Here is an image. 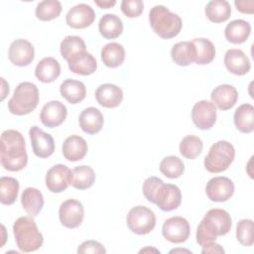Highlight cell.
Returning a JSON list of instances; mask_svg holds the SVG:
<instances>
[{
  "mask_svg": "<svg viewBox=\"0 0 254 254\" xmlns=\"http://www.w3.org/2000/svg\"><path fill=\"white\" fill-rule=\"evenodd\" d=\"M0 162L9 172H19L28 163L26 144L23 135L14 129L5 130L1 135Z\"/></svg>",
  "mask_w": 254,
  "mask_h": 254,
  "instance_id": "6da1fadb",
  "label": "cell"
},
{
  "mask_svg": "<svg viewBox=\"0 0 254 254\" xmlns=\"http://www.w3.org/2000/svg\"><path fill=\"white\" fill-rule=\"evenodd\" d=\"M191 119L198 129L208 130L216 121V107L208 100L197 101L192 107Z\"/></svg>",
  "mask_w": 254,
  "mask_h": 254,
  "instance_id": "4fadbf2b",
  "label": "cell"
},
{
  "mask_svg": "<svg viewBox=\"0 0 254 254\" xmlns=\"http://www.w3.org/2000/svg\"><path fill=\"white\" fill-rule=\"evenodd\" d=\"M78 123L83 132L88 135H94L102 129L104 118L99 109L87 107L81 111L78 117Z\"/></svg>",
  "mask_w": 254,
  "mask_h": 254,
  "instance_id": "44dd1931",
  "label": "cell"
},
{
  "mask_svg": "<svg viewBox=\"0 0 254 254\" xmlns=\"http://www.w3.org/2000/svg\"><path fill=\"white\" fill-rule=\"evenodd\" d=\"M125 60V50L118 43H108L101 49V61L111 68H115L123 64Z\"/></svg>",
  "mask_w": 254,
  "mask_h": 254,
  "instance_id": "d6a6232c",
  "label": "cell"
},
{
  "mask_svg": "<svg viewBox=\"0 0 254 254\" xmlns=\"http://www.w3.org/2000/svg\"><path fill=\"white\" fill-rule=\"evenodd\" d=\"M190 232L189 221L182 216H173L165 220L162 233L172 243H183L188 240Z\"/></svg>",
  "mask_w": 254,
  "mask_h": 254,
  "instance_id": "30bf717a",
  "label": "cell"
},
{
  "mask_svg": "<svg viewBox=\"0 0 254 254\" xmlns=\"http://www.w3.org/2000/svg\"><path fill=\"white\" fill-rule=\"evenodd\" d=\"M40 99L39 89L36 84L24 81L18 84L8 101V109L14 115H26L38 106Z\"/></svg>",
  "mask_w": 254,
  "mask_h": 254,
  "instance_id": "8992f818",
  "label": "cell"
},
{
  "mask_svg": "<svg viewBox=\"0 0 254 254\" xmlns=\"http://www.w3.org/2000/svg\"><path fill=\"white\" fill-rule=\"evenodd\" d=\"M71 184V171L63 164L53 166L46 175V186L54 193H59L67 189Z\"/></svg>",
  "mask_w": 254,
  "mask_h": 254,
  "instance_id": "8fae6325",
  "label": "cell"
},
{
  "mask_svg": "<svg viewBox=\"0 0 254 254\" xmlns=\"http://www.w3.org/2000/svg\"><path fill=\"white\" fill-rule=\"evenodd\" d=\"M149 22L153 31L162 39L175 38L183 26L181 17L163 5H156L151 8Z\"/></svg>",
  "mask_w": 254,
  "mask_h": 254,
  "instance_id": "277c9868",
  "label": "cell"
},
{
  "mask_svg": "<svg viewBox=\"0 0 254 254\" xmlns=\"http://www.w3.org/2000/svg\"><path fill=\"white\" fill-rule=\"evenodd\" d=\"M171 57L175 64L187 66L194 62V47L191 42H179L171 50Z\"/></svg>",
  "mask_w": 254,
  "mask_h": 254,
  "instance_id": "1f68e13d",
  "label": "cell"
},
{
  "mask_svg": "<svg viewBox=\"0 0 254 254\" xmlns=\"http://www.w3.org/2000/svg\"><path fill=\"white\" fill-rule=\"evenodd\" d=\"M62 4L57 0H44L40 2L35 10L36 17L41 21H51L62 13Z\"/></svg>",
  "mask_w": 254,
  "mask_h": 254,
  "instance_id": "8d00e7d4",
  "label": "cell"
},
{
  "mask_svg": "<svg viewBox=\"0 0 254 254\" xmlns=\"http://www.w3.org/2000/svg\"><path fill=\"white\" fill-rule=\"evenodd\" d=\"M161 173L169 179H177L185 172L183 161L176 156H167L160 163Z\"/></svg>",
  "mask_w": 254,
  "mask_h": 254,
  "instance_id": "f35d334b",
  "label": "cell"
},
{
  "mask_svg": "<svg viewBox=\"0 0 254 254\" xmlns=\"http://www.w3.org/2000/svg\"><path fill=\"white\" fill-rule=\"evenodd\" d=\"M236 238L243 246H252L253 238V221L251 219H241L236 225Z\"/></svg>",
  "mask_w": 254,
  "mask_h": 254,
  "instance_id": "ab89813d",
  "label": "cell"
},
{
  "mask_svg": "<svg viewBox=\"0 0 254 254\" xmlns=\"http://www.w3.org/2000/svg\"><path fill=\"white\" fill-rule=\"evenodd\" d=\"M95 19L94 10L87 4L80 3L68 10L65 16L66 24L73 29H84Z\"/></svg>",
  "mask_w": 254,
  "mask_h": 254,
  "instance_id": "2e32d148",
  "label": "cell"
},
{
  "mask_svg": "<svg viewBox=\"0 0 254 254\" xmlns=\"http://www.w3.org/2000/svg\"><path fill=\"white\" fill-rule=\"evenodd\" d=\"M147 251H154V252L160 253V251H159V250H157V249H150V248H145V249H142L140 252H147Z\"/></svg>",
  "mask_w": 254,
  "mask_h": 254,
  "instance_id": "7dc6e473",
  "label": "cell"
},
{
  "mask_svg": "<svg viewBox=\"0 0 254 254\" xmlns=\"http://www.w3.org/2000/svg\"><path fill=\"white\" fill-rule=\"evenodd\" d=\"M211 102L220 110L232 108L238 99L237 89L231 84H220L211 91Z\"/></svg>",
  "mask_w": 254,
  "mask_h": 254,
  "instance_id": "ac0fdd59",
  "label": "cell"
},
{
  "mask_svg": "<svg viewBox=\"0 0 254 254\" xmlns=\"http://www.w3.org/2000/svg\"><path fill=\"white\" fill-rule=\"evenodd\" d=\"M19 182L12 177H1L0 179V201L2 204L10 205L15 202L19 192Z\"/></svg>",
  "mask_w": 254,
  "mask_h": 254,
  "instance_id": "d590c367",
  "label": "cell"
},
{
  "mask_svg": "<svg viewBox=\"0 0 254 254\" xmlns=\"http://www.w3.org/2000/svg\"><path fill=\"white\" fill-rule=\"evenodd\" d=\"M234 184L227 177H214L205 187L207 197L211 201L222 202L228 200L234 193Z\"/></svg>",
  "mask_w": 254,
  "mask_h": 254,
  "instance_id": "7c38bea8",
  "label": "cell"
},
{
  "mask_svg": "<svg viewBox=\"0 0 254 254\" xmlns=\"http://www.w3.org/2000/svg\"><path fill=\"white\" fill-rule=\"evenodd\" d=\"M60 74L61 64L55 58L52 57L42 59L35 68L36 77L45 83L55 81L60 76Z\"/></svg>",
  "mask_w": 254,
  "mask_h": 254,
  "instance_id": "603a6c76",
  "label": "cell"
},
{
  "mask_svg": "<svg viewBox=\"0 0 254 254\" xmlns=\"http://www.w3.org/2000/svg\"><path fill=\"white\" fill-rule=\"evenodd\" d=\"M21 203L30 216H37L44 206L43 193L36 188H27L22 192Z\"/></svg>",
  "mask_w": 254,
  "mask_h": 254,
  "instance_id": "484cf974",
  "label": "cell"
},
{
  "mask_svg": "<svg viewBox=\"0 0 254 254\" xmlns=\"http://www.w3.org/2000/svg\"><path fill=\"white\" fill-rule=\"evenodd\" d=\"M98 29L103 38L108 40L116 39L123 32V22L115 14H105L99 21Z\"/></svg>",
  "mask_w": 254,
  "mask_h": 254,
  "instance_id": "83f0119b",
  "label": "cell"
},
{
  "mask_svg": "<svg viewBox=\"0 0 254 254\" xmlns=\"http://www.w3.org/2000/svg\"><path fill=\"white\" fill-rule=\"evenodd\" d=\"M144 9V3L141 0H123L121 2V10L124 15L129 18L139 17Z\"/></svg>",
  "mask_w": 254,
  "mask_h": 254,
  "instance_id": "60d3db41",
  "label": "cell"
},
{
  "mask_svg": "<svg viewBox=\"0 0 254 254\" xmlns=\"http://www.w3.org/2000/svg\"><path fill=\"white\" fill-rule=\"evenodd\" d=\"M234 157L235 149L233 145L225 140H220L210 147L203 165L209 173H221L229 168Z\"/></svg>",
  "mask_w": 254,
  "mask_h": 254,
  "instance_id": "52a82bcc",
  "label": "cell"
},
{
  "mask_svg": "<svg viewBox=\"0 0 254 254\" xmlns=\"http://www.w3.org/2000/svg\"><path fill=\"white\" fill-rule=\"evenodd\" d=\"M15 241L22 252H33L40 249L44 238L32 216L19 217L13 224Z\"/></svg>",
  "mask_w": 254,
  "mask_h": 254,
  "instance_id": "5b68a950",
  "label": "cell"
},
{
  "mask_svg": "<svg viewBox=\"0 0 254 254\" xmlns=\"http://www.w3.org/2000/svg\"><path fill=\"white\" fill-rule=\"evenodd\" d=\"M194 47V63L203 65L210 64L215 57L214 45L207 39L195 38L191 41Z\"/></svg>",
  "mask_w": 254,
  "mask_h": 254,
  "instance_id": "4dcf8cb0",
  "label": "cell"
},
{
  "mask_svg": "<svg viewBox=\"0 0 254 254\" xmlns=\"http://www.w3.org/2000/svg\"><path fill=\"white\" fill-rule=\"evenodd\" d=\"M95 182L93 169L86 165L77 166L71 171V186L77 190H86L92 187Z\"/></svg>",
  "mask_w": 254,
  "mask_h": 254,
  "instance_id": "836d02e7",
  "label": "cell"
},
{
  "mask_svg": "<svg viewBox=\"0 0 254 254\" xmlns=\"http://www.w3.org/2000/svg\"><path fill=\"white\" fill-rule=\"evenodd\" d=\"M224 252H225L224 249L219 244L214 243V242H211V243L203 246L202 250H201L202 254H205V253H211V254H213V253H220V254H222Z\"/></svg>",
  "mask_w": 254,
  "mask_h": 254,
  "instance_id": "ee69618b",
  "label": "cell"
},
{
  "mask_svg": "<svg viewBox=\"0 0 254 254\" xmlns=\"http://www.w3.org/2000/svg\"><path fill=\"white\" fill-rule=\"evenodd\" d=\"M94 3L99 6L101 9H108L111 8L112 6H114L116 4L115 0H105V1H99V0H95Z\"/></svg>",
  "mask_w": 254,
  "mask_h": 254,
  "instance_id": "f6af8a7d",
  "label": "cell"
},
{
  "mask_svg": "<svg viewBox=\"0 0 254 254\" xmlns=\"http://www.w3.org/2000/svg\"><path fill=\"white\" fill-rule=\"evenodd\" d=\"M67 115V109L64 103L59 100H52L46 103L40 113L41 122L49 128L60 126Z\"/></svg>",
  "mask_w": 254,
  "mask_h": 254,
  "instance_id": "e0dca14e",
  "label": "cell"
},
{
  "mask_svg": "<svg viewBox=\"0 0 254 254\" xmlns=\"http://www.w3.org/2000/svg\"><path fill=\"white\" fill-rule=\"evenodd\" d=\"M84 217V208L82 203L76 199L64 200L59 208V218L61 223L66 228L78 227Z\"/></svg>",
  "mask_w": 254,
  "mask_h": 254,
  "instance_id": "9c48e42d",
  "label": "cell"
},
{
  "mask_svg": "<svg viewBox=\"0 0 254 254\" xmlns=\"http://www.w3.org/2000/svg\"><path fill=\"white\" fill-rule=\"evenodd\" d=\"M145 198L157 204L163 211L177 209L182 202L181 190L172 184H165L160 178L149 177L143 183Z\"/></svg>",
  "mask_w": 254,
  "mask_h": 254,
  "instance_id": "7a4b0ae2",
  "label": "cell"
},
{
  "mask_svg": "<svg viewBox=\"0 0 254 254\" xmlns=\"http://www.w3.org/2000/svg\"><path fill=\"white\" fill-rule=\"evenodd\" d=\"M234 5L236 9L244 14L254 13V1L253 0H235Z\"/></svg>",
  "mask_w": 254,
  "mask_h": 254,
  "instance_id": "7bdbcfd3",
  "label": "cell"
},
{
  "mask_svg": "<svg viewBox=\"0 0 254 254\" xmlns=\"http://www.w3.org/2000/svg\"><path fill=\"white\" fill-rule=\"evenodd\" d=\"M205 16L213 23H222L229 19L231 14V7L226 0H211L204 9Z\"/></svg>",
  "mask_w": 254,
  "mask_h": 254,
  "instance_id": "f546056e",
  "label": "cell"
},
{
  "mask_svg": "<svg viewBox=\"0 0 254 254\" xmlns=\"http://www.w3.org/2000/svg\"><path fill=\"white\" fill-rule=\"evenodd\" d=\"M8 58L13 64L17 66H26L30 64L35 58L34 47L25 39L15 40L9 47Z\"/></svg>",
  "mask_w": 254,
  "mask_h": 254,
  "instance_id": "5bb4252c",
  "label": "cell"
},
{
  "mask_svg": "<svg viewBox=\"0 0 254 254\" xmlns=\"http://www.w3.org/2000/svg\"><path fill=\"white\" fill-rule=\"evenodd\" d=\"M61 95L70 104L82 101L86 95V88L83 82L71 78L64 79L60 86Z\"/></svg>",
  "mask_w": 254,
  "mask_h": 254,
  "instance_id": "d4e9b609",
  "label": "cell"
},
{
  "mask_svg": "<svg viewBox=\"0 0 254 254\" xmlns=\"http://www.w3.org/2000/svg\"><path fill=\"white\" fill-rule=\"evenodd\" d=\"M230 214L222 208H211L204 215L196 229V242L205 246L214 242L217 236L227 234L231 228Z\"/></svg>",
  "mask_w": 254,
  "mask_h": 254,
  "instance_id": "3957f363",
  "label": "cell"
},
{
  "mask_svg": "<svg viewBox=\"0 0 254 254\" xmlns=\"http://www.w3.org/2000/svg\"><path fill=\"white\" fill-rule=\"evenodd\" d=\"M88 147L86 141L77 135L68 136L63 144V155L70 162H76L82 160L86 153Z\"/></svg>",
  "mask_w": 254,
  "mask_h": 254,
  "instance_id": "7402d4cb",
  "label": "cell"
},
{
  "mask_svg": "<svg viewBox=\"0 0 254 254\" xmlns=\"http://www.w3.org/2000/svg\"><path fill=\"white\" fill-rule=\"evenodd\" d=\"M68 68L76 74L89 75L92 74L97 67L95 58L88 52H83L70 59L67 62Z\"/></svg>",
  "mask_w": 254,
  "mask_h": 254,
  "instance_id": "cb8c5ba5",
  "label": "cell"
},
{
  "mask_svg": "<svg viewBox=\"0 0 254 254\" xmlns=\"http://www.w3.org/2000/svg\"><path fill=\"white\" fill-rule=\"evenodd\" d=\"M62 57L68 62L80 53L86 52L84 41L78 36H66L61 43L60 47Z\"/></svg>",
  "mask_w": 254,
  "mask_h": 254,
  "instance_id": "e575fe53",
  "label": "cell"
},
{
  "mask_svg": "<svg viewBox=\"0 0 254 254\" xmlns=\"http://www.w3.org/2000/svg\"><path fill=\"white\" fill-rule=\"evenodd\" d=\"M95 98L98 104L105 108H115L123 100L122 89L113 83L100 84L95 91Z\"/></svg>",
  "mask_w": 254,
  "mask_h": 254,
  "instance_id": "d6986e66",
  "label": "cell"
},
{
  "mask_svg": "<svg viewBox=\"0 0 254 254\" xmlns=\"http://www.w3.org/2000/svg\"><path fill=\"white\" fill-rule=\"evenodd\" d=\"M236 128L242 133H251L254 130V107L252 104L244 103L234 112L233 116Z\"/></svg>",
  "mask_w": 254,
  "mask_h": 254,
  "instance_id": "f1b7e54d",
  "label": "cell"
},
{
  "mask_svg": "<svg viewBox=\"0 0 254 254\" xmlns=\"http://www.w3.org/2000/svg\"><path fill=\"white\" fill-rule=\"evenodd\" d=\"M34 154L39 158H48L55 151V141L52 135L44 132L38 126L31 127L29 131Z\"/></svg>",
  "mask_w": 254,
  "mask_h": 254,
  "instance_id": "9a60e30c",
  "label": "cell"
},
{
  "mask_svg": "<svg viewBox=\"0 0 254 254\" xmlns=\"http://www.w3.org/2000/svg\"><path fill=\"white\" fill-rule=\"evenodd\" d=\"M224 64L227 70L235 75H244L251 68L248 57L239 49H230L225 53Z\"/></svg>",
  "mask_w": 254,
  "mask_h": 254,
  "instance_id": "ffe728a7",
  "label": "cell"
},
{
  "mask_svg": "<svg viewBox=\"0 0 254 254\" xmlns=\"http://www.w3.org/2000/svg\"><path fill=\"white\" fill-rule=\"evenodd\" d=\"M106 252L103 245L95 240H87L82 242L78 248V254H85V253H92V254H104Z\"/></svg>",
  "mask_w": 254,
  "mask_h": 254,
  "instance_id": "b9f144b4",
  "label": "cell"
},
{
  "mask_svg": "<svg viewBox=\"0 0 254 254\" xmlns=\"http://www.w3.org/2000/svg\"><path fill=\"white\" fill-rule=\"evenodd\" d=\"M2 80V96H1V100H4V98L6 97L7 93H9V84L5 81V79L3 77H1Z\"/></svg>",
  "mask_w": 254,
  "mask_h": 254,
  "instance_id": "bcb514c9",
  "label": "cell"
},
{
  "mask_svg": "<svg viewBox=\"0 0 254 254\" xmlns=\"http://www.w3.org/2000/svg\"><path fill=\"white\" fill-rule=\"evenodd\" d=\"M128 228L137 235L150 233L156 225V215L150 208L137 205L132 207L126 217Z\"/></svg>",
  "mask_w": 254,
  "mask_h": 254,
  "instance_id": "ba28073f",
  "label": "cell"
},
{
  "mask_svg": "<svg viewBox=\"0 0 254 254\" xmlns=\"http://www.w3.org/2000/svg\"><path fill=\"white\" fill-rule=\"evenodd\" d=\"M203 148L201 139L194 135H188L184 137L180 143V153L183 157L193 160L199 156Z\"/></svg>",
  "mask_w": 254,
  "mask_h": 254,
  "instance_id": "74e56055",
  "label": "cell"
},
{
  "mask_svg": "<svg viewBox=\"0 0 254 254\" xmlns=\"http://www.w3.org/2000/svg\"><path fill=\"white\" fill-rule=\"evenodd\" d=\"M251 33V25L242 19L231 21L224 30L226 40L232 44L244 43Z\"/></svg>",
  "mask_w": 254,
  "mask_h": 254,
  "instance_id": "4316f807",
  "label": "cell"
}]
</instances>
